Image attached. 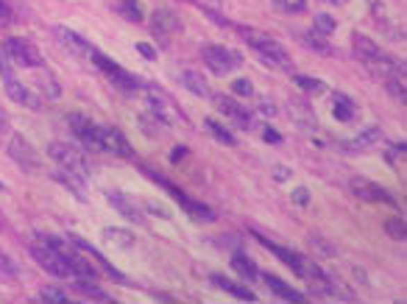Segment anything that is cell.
<instances>
[{
	"mask_svg": "<svg viewBox=\"0 0 407 304\" xmlns=\"http://www.w3.org/2000/svg\"><path fill=\"white\" fill-rule=\"evenodd\" d=\"M238 34H240V40H246V45H251V51H254L265 65L279 67V70H293V62H290L288 51H285L274 37H268L265 31H257V28L243 26V28H238Z\"/></svg>",
	"mask_w": 407,
	"mask_h": 304,
	"instance_id": "obj_1",
	"label": "cell"
},
{
	"mask_svg": "<svg viewBox=\"0 0 407 304\" xmlns=\"http://www.w3.org/2000/svg\"><path fill=\"white\" fill-rule=\"evenodd\" d=\"M351 45H354V53L357 59H363L374 73H385V76H404V65H399L396 59H390L385 51H379V45L363 34H354L351 37Z\"/></svg>",
	"mask_w": 407,
	"mask_h": 304,
	"instance_id": "obj_2",
	"label": "cell"
},
{
	"mask_svg": "<svg viewBox=\"0 0 407 304\" xmlns=\"http://www.w3.org/2000/svg\"><path fill=\"white\" fill-rule=\"evenodd\" d=\"M48 157H51L59 168L73 171V174H78L81 179H87V176L92 174L87 157L81 154V151H78L76 145H70V142H51V145H48Z\"/></svg>",
	"mask_w": 407,
	"mask_h": 304,
	"instance_id": "obj_3",
	"label": "cell"
},
{
	"mask_svg": "<svg viewBox=\"0 0 407 304\" xmlns=\"http://www.w3.org/2000/svg\"><path fill=\"white\" fill-rule=\"evenodd\" d=\"M70 251H59V248H51L45 243H37L31 246V257L37 260V265H42L48 273L59 276V279H73V268H70V260H67Z\"/></svg>",
	"mask_w": 407,
	"mask_h": 304,
	"instance_id": "obj_4",
	"label": "cell"
},
{
	"mask_svg": "<svg viewBox=\"0 0 407 304\" xmlns=\"http://www.w3.org/2000/svg\"><path fill=\"white\" fill-rule=\"evenodd\" d=\"M201 59L215 76H229L232 70H238L243 65V56L238 51H232V48H224V45H204Z\"/></svg>",
	"mask_w": 407,
	"mask_h": 304,
	"instance_id": "obj_5",
	"label": "cell"
},
{
	"mask_svg": "<svg viewBox=\"0 0 407 304\" xmlns=\"http://www.w3.org/2000/svg\"><path fill=\"white\" fill-rule=\"evenodd\" d=\"M9 157L28 174H40L42 171V157H40V151L23 137V134H12L9 140Z\"/></svg>",
	"mask_w": 407,
	"mask_h": 304,
	"instance_id": "obj_6",
	"label": "cell"
},
{
	"mask_svg": "<svg viewBox=\"0 0 407 304\" xmlns=\"http://www.w3.org/2000/svg\"><path fill=\"white\" fill-rule=\"evenodd\" d=\"M95 67H101L103 70V76L117 87V90H123V92H134L137 87H142L140 84V78H134V73H128V70H123L117 62H112V59H106L103 53H92V59H90Z\"/></svg>",
	"mask_w": 407,
	"mask_h": 304,
	"instance_id": "obj_7",
	"label": "cell"
},
{
	"mask_svg": "<svg viewBox=\"0 0 407 304\" xmlns=\"http://www.w3.org/2000/svg\"><path fill=\"white\" fill-rule=\"evenodd\" d=\"M3 51H6V56L12 59V65H17V67H42V65H45L42 53H40L28 40L9 37V40L3 42Z\"/></svg>",
	"mask_w": 407,
	"mask_h": 304,
	"instance_id": "obj_8",
	"label": "cell"
},
{
	"mask_svg": "<svg viewBox=\"0 0 407 304\" xmlns=\"http://www.w3.org/2000/svg\"><path fill=\"white\" fill-rule=\"evenodd\" d=\"M67 123H70L73 134H76L87 148L103 151V145H101V126H95V123H92L90 117H84V115H70Z\"/></svg>",
	"mask_w": 407,
	"mask_h": 304,
	"instance_id": "obj_9",
	"label": "cell"
},
{
	"mask_svg": "<svg viewBox=\"0 0 407 304\" xmlns=\"http://www.w3.org/2000/svg\"><path fill=\"white\" fill-rule=\"evenodd\" d=\"M215 106L224 112V117H229L238 128H246V131H251L254 128V115L249 112V109H243L235 98H229V95H215Z\"/></svg>",
	"mask_w": 407,
	"mask_h": 304,
	"instance_id": "obj_10",
	"label": "cell"
},
{
	"mask_svg": "<svg viewBox=\"0 0 407 304\" xmlns=\"http://www.w3.org/2000/svg\"><path fill=\"white\" fill-rule=\"evenodd\" d=\"M53 37H56L73 56H78V59H92V53H95V48H92L84 37H78L76 31H70V28H65V26H53Z\"/></svg>",
	"mask_w": 407,
	"mask_h": 304,
	"instance_id": "obj_11",
	"label": "cell"
},
{
	"mask_svg": "<svg viewBox=\"0 0 407 304\" xmlns=\"http://www.w3.org/2000/svg\"><path fill=\"white\" fill-rule=\"evenodd\" d=\"M101 145H103V151H112L115 157H126V160L134 157L126 134L120 128H115V126H101Z\"/></svg>",
	"mask_w": 407,
	"mask_h": 304,
	"instance_id": "obj_12",
	"label": "cell"
},
{
	"mask_svg": "<svg viewBox=\"0 0 407 304\" xmlns=\"http://www.w3.org/2000/svg\"><path fill=\"white\" fill-rule=\"evenodd\" d=\"M151 26H153L151 31L159 34L162 40H167V37H173V34L181 31V20H178V15L173 9H156L153 17H151Z\"/></svg>",
	"mask_w": 407,
	"mask_h": 304,
	"instance_id": "obj_13",
	"label": "cell"
},
{
	"mask_svg": "<svg viewBox=\"0 0 407 304\" xmlns=\"http://www.w3.org/2000/svg\"><path fill=\"white\" fill-rule=\"evenodd\" d=\"M351 193L357 196V199H363V201H374V204H396L393 201V196L390 193H385L379 185H374V182H368V179H351Z\"/></svg>",
	"mask_w": 407,
	"mask_h": 304,
	"instance_id": "obj_14",
	"label": "cell"
},
{
	"mask_svg": "<svg viewBox=\"0 0 407 304\" xmlns=\"http://www.w3.org/2000/svg\"><path fill=\"white\" fill-rule=\"evenodd\" d=\"M148 106H151V112H153V120H159V123H173L176 117H181V115L173 109V103H170L159 90H153V87H148Z\"/></svg>",
	"mask_w": 407,
	"mask_h": 304,
	"instance_id": "obj_15",
	"label": "cell"
},
{
	"mask_svg": "<svg viewBox=\"0 0 407 304\" xmlns=\"http://www.w3.org/2000/svg\"><path fill=\"white\" fill-rule=\"evenodd\" d=\"M288 115L301 131H315V126H318L315 112H313V106L307 101H288Z\"/></svg>",
	"mask_w": 407,
	"mask_h": 304,
	"instance_id": "obj_16",
	"label": "cell"
},
{
	"mask_svg": "<svg viewBox=\"0 0 407 304\" xmlns=\"http://www.w3.org/2000/svg\"><path fill=\"white\" fill-rule=\"evenodd\" d=\"M106 199H109V204L123 215V218H128L131 223H137V226H142L145 223V215H142V210L128 199V196H123V193H106Z\"/></svg>",
	"mask_w": 407,
	"mask_h": 304,
	"instance_id": "obj_17",
	"label": "cell"
},
{
	"mask_svg": "<svg viewBox=\"0 0 407 304\" xmlns=\"http://www.w3.org/2000/svg\"><path fill=\"white\" fill-rule=\"evenodd\" d=\"M6 95H9L15 103H20V106H28V109H40V106H42V98H40L37 92H31L28 87H23L17 78L6 81Z\"/></svg>",
	"mask_w": 407,
	"mask_h": 304,
	"instance_id": "obj_18",
	"label": "cell"
},
{
	"mask_svg": "<svg viewBox=\"0 0 407 304\" xmlns=\"http://www.w3.org/2000/svg\"><path fill=\"white\" fill-rule=\"evenodd\" d=\"M159 182H162V185H165V187L173 193V199H176V201H181V204H184V210H187L190 215H195V218H201V221H215V212H213V210H207L204 204H198V201L187 199V196H184V193H178V190H176L170 182H165V179H159Z\"/></svg>",
	"mask_w": 407,
	"mask_h": 304,
	"instance_id": "obj_19",
	"label": "cell"
},
{
	"mask_svg": "<svg viewBox=\"0 0 407 304\" xmlns=\"http://www.w3.org/2000/svg\"><path fill=\"white\" fill-rule=\"evenodd\" d=\"M379 140H382V131H379L376 126H371V128H365L363 134H357V137H351L349 142H343V148H346V151H368V148L379 145Z\"/></svg>",
	"mask_w": 407,
	"mask_h": 304,
	"instance_id": "obj_20",
	"label": "cell"
},
{
	"mask_svg": "<svg viewBox=\"0 0 407 304\" xmlns=\"http://www.w3.org/2000/svg\"><path fill=\"white\" fill-rule=\"evenodd\" d=\"M181 84H184L192 95H198V98H213L207 78H204L201 73H195V70H184V73H181Z\"/></svg>",
	"mask_w": 407,
	"mask_h": 304,
	"instance_id": "obj_21",
	"label": "cell"
},
{
	"mask_svg": "<svg viewBox=\"0 0 407 304\" xmlns=\"http://www.w3.org/2000/svg\"><path fill=\"white\" fill-rule=\"evenodd\" d=\"M192 6H198L210 20H215L218 26H229V17L224 15V0H190Z\"/></svg>",
	"mask_w": 407,
	"mask_h": 304,
	"instance_id": "obj_22",
	"label": "cell"
},
{
	"mask_svg": "<svg viewBox=\"0 0 407 304\" xmlns=\"http://www.w3.org/2000/svg\"><path fill=\"white\" fill-rule=\"evenodd\" d=\"M257 240H260L263 246H268V248H271V251H274V254H276L285 265H290V268L299 273V268H301V257H299V254H293V251H290V248H285V246H276L274 240H268V237H263V235H257Z\"/></svg>",
	"mask_w": 407,
	"mask_h": 304,
	"instance_id": "obj_23",
	"label": "cell"
},
{
	"mask_svg": "<svg viewBox=\"0 0 407 304\" xmlns=\"http://www.w3.org/2000/svg\"><path fill=\"white\" fill-rule=\"evenodd\" d=\"M213 282H215L218 287H224L226 293H232L235 298H240V301H257V296H254L246 285H238V282H232V279H226V276H218V273H213Z\"/></svg>",
	"mask_w": 407,
	"mask_h": 304,
	"instance_id": "obj_24",
	"label": "cell"
},
{
	"mask_svg": "<svg viewBox=\"0 0 407 304\" xmlns=\"http://www.w3.org/2000/svg\"><path fill=\"white\" fill-rule=\"evenodd\" d=\"M76 290L84 293L90 301H112V296H109L103 287H98L95 279H81V276H76Z\"/></svg>",
	"mask_w": 407,
	"mask_h": 304,
	"instance_id": "obj_25",
	"label": "cell"
},
{
	"mask_svg": "<svg viewBox=\"0 0 407 304\" xmlns=\"http://www.w3.org/2000/svg\"><path fill=\"white\" fill-rule=\"evenodd\" d=\"M232 268H235L243 279H249V282L260 279V268H257V265H254V260H251V257H246V254H235V257H232Z\"/></svg>",
	"mask_w": 407,
	"mask_h": 304,
	"instance_id": "obj_26",
	"label": "cell"
},
{
	"mask_svg": "<svg viewBox=\"0 0 407 304\" xmlns=\"http://www.w3.org/2000/svg\"><path fill=\"white\" fill-rule=\"evenodd\" d=\"M265 285H268L279 298H285V301H304V296H301L299 290H293L290 285H285V282L276 279V276H265Z\"/></svg>",
	"mask_w": 407,
	"mask_h": 304,
	"instance_id": "obj_27",
	"label": "cell"
},
{
	"mask_svg": "<svg viewBox=\"0 0 407 304\" xmlns=\"http://www.w3.org/2000/svg\"><path fill=\"white\" fill-rule=\"evenodd\" d=\"M307 243H310V248H313L315 257H324V260H335L338 257V246L329 243V240H324V237H318V235H310Z\"/></svg>",
	"mask_w": 407,
	"mask_h": 304,
	"instance_id": "obj_28",
	"label": "cell"
},
{
	"mask_svg": "<svg viewBox=\"0 0 407 304\" xmlns=\"http://www.w3.org/2000/svg\"><path fill=\"white\" fill-rule=\"evenodd\" d=\"M332 112H335V117H338L340 123H349V120L354 117V103H351V98L343 95V92H335V106H332Z\"/></svg>",
	"mask_w": 407,
	"mask_h": 304,
	"instance_id": "obj_29",
	"label": "cell"
},
{
	"mask_svg": "<svg viewBox=\"0 0 407 304\" xmlns=\"http://www.w3.org/2000/svg\"><path fill=\"white\" fill-rule=\"evenodd\" d=\"M301 42H304L307 48H313L315 53H321V56H332V45H329L318 31H307V34H301Z\"/></svg>",
	"mask_w": 407,
	"mask_h": 304,
	"instance_id": "obj_30",
	"label": "cell"
},
{
	"mask_svg": "<svg viewBox=\"0 0 407 304\" xmlns=\"http://www.w3.org/2000/svg\"><path fill=\"white\" fill-rule=\"evenodd\" d=\"M103 240L112 243L115 248H131L134 246V235H128L126 229H106L103 232Z\"/></svg>",
	"mask_w": 407,
	"mask_h": 304,
	"instance_id": "obj_31",
	"label": "cell"
},
{
	"mask_svg": "<svg viewBox=\"0 0 407 304\" xmlns=\"http://www.w3.org/2000/svg\"><path fill=\"white\" fill-rule=\"evenodd\" d=\"M56 179H59V182H62L65 187H70V190H73V193H76L78 199H84V187H81V182H84V179H81L78 174H73V171H65V168H59V171H56Z\"/></svg>",
	"mask_w": 407,
	"mask_h": 304,
	"instance_id": "obj_32",
	"label": "cell"
},
{
	"mask_svg": "<svg viewBox=\"0 0 407 304\" xmlns=\"http://www.w3.org/2000/svg\"><path fill=\"white\" fill-rule=\"evenodd\" d=\"M40 298L48 301V304H67V293L62 287H53V285H45L40 290Z\"/></svg>",
	"mask_w": 407,
	"mask_h": 304,
	"instance_id": "obj_33",
	"label": "cell"
},
{
	"mask_svg": "<svg viewBox=\"0 0 407 304\" xmlns=\"http://www.w3.org/2000/svg\"><path fill=\"white\" fill-rule=\"evenodd\" d=\"M274 6L285 15H301L307 12V0H274Z\"/></svg>",
	"mask_w": 407,
	"mask_h": 304,
	"instance_id": "obj_34",
	"label": "cell"
},
{
	"mask_svg": "<svg viewBox=\"0 0 407 304\" xmlns=\"http://www.w3.org/2000/svg\"><path fill=\"white\" fill-rule=\"evenodd\" d=\"M0 276H6V279H17V276H20L17 262H15L6 251H0Z\"/></svg>",
	"mask_w": 407,
	"mask_h": 304,
	"instance_id": "obj_35",
	"label": "cell"
},
{
	"mask_svg": "<svg viewBox=\"0 0 407 304\" xmlns=\"http://www.w3.org/2000/svg\"><path fill=\"white\" fill-rule=\"evenodd\" d=\"M296 84L304 90V92H310V95H321V92H326V84L324 81H318V78H307V76H296Z\"/></svg>",
	"mask_w": 407,
	"mask_h": 304,
	"instance_id": "obj_36",
	"label": "cell"
},
{
	"mask_svg": "<svg viewBox=\"0 0 407 304\" xmlns=\"http://www.w3.org/2000/svg\"><path fill=\"white\" fill-rule=\"evenodd\" d=\"M120 15H123L128 23H140V20H142V12H140V3H137V0H123V3H120Z\"/></svg>",
	"mask_w": 407,
	"mask_h": 304,
	"instance_id": "obj_37",
	"label": "cell"
},
{
	"mask_svg": "<svg viewBox=\"0 0 407 304\" xmlns=\"http://www.w3.org/2000/svg\"><path fill=\"white\" fill-rule=\"evenodd\" d=\"M40 90L45 92L42 98H51V101H56L59 98V84L53 81V76L45 70V76H40Z\"/></svg>",
	"mask_w": 407,
	"mask_h": 304,
	"instance_id": "obj_38",
	"label": "cell"
},
{
	"mask_svg": "<svg viewBox=\"0 0 407 304\" xmlns=\"http://www.w3.org/2000/svg\"><path fill=\"white\" fill-rule=\"evenodd\" d=\"M207 128H210V131L218 137V142H224V145H235V142H238V140L232 137V131H229V128H224V126H221V123H215V120H207Z\"/></svg>",
	"mask_w": 407,
	"mask_h": 304,
	"instance_id": "obj_39",
	"label": "cell"
},
{
	"mask_svg": "<svg viewBox=\"0 0 407 304\" xmlns=\"http://www.w3.org/2000/svg\"><path fill=\"white\" fill-rule=\"evenodd\" d=\"M335 28H338V26H335V20H332L329 15H315V28H313V31H318L321 37H329Z\"/></svg>",
	"mask_w": 407,
	"mask_h": 304,
	"instance_id": "obj_40",
	"label": "cell"
},
{
	"mask_svg": "<svg viewBox=\"0 0 407 304\" xmlns=\"http://www.w3.org/2000/svg\"><path fill=\"white\" fill-rule=\"evenodd\" d=\"M385 229H388V235H390V237H396V240H404V221H399V218H390V221L385 223Z\"/></svg>",
	"mask_w": 407,
	"mask_h": 304,
	"instance_id": "obj_41",
	"label": "cell"
},
{
	"mask_svg": "<svg viewBox=\"0 0 407 304\" xmlns=\"http://www.w3.org/2000/svg\"><path fill=\"white\" fill-rule=\"evenodd\" d=\"M232 92H238V95H246V98H251V95H254V84H251L249 78H238V81L232 84Z\"/></svg>",
	"mask_w": 407,
	"mask_h": 304,
	"instance_id": "obj_42",
	"label": "cell"
},
{
	"mask_svg": "<svg viewBox=\"0 0 407 304\" xmlns=\"http://www.w3.org/2000/svg\"><path fill=\"white\" fill-rule=\"evenodd\" d=\"M293 201H296L299 207H310V193H307V187H296V190H293Z\"/></svg>",
	"mask_w": 407,
	"mask_h": 304,
	"instance_id": "obj_43",
	"label": "cell"
},
{
	"mask_svg": "<svg viewBox=\"0 0 407 304\" xmlns=\"http://www.w3.org/2000/svg\"><path fill=\"white\" fill-rule=\"evenodd\" d=\"M137 51H140V56H142V59H148V62H153V59H156V51H153L148 42H140V45H137Z\"/></svg>",
	"mask_w": 407,
	"mask_h": 304,
	"instance_id": "obj_44",
	"label": "cell"
},
{
	"mask_svg": "<svg viewBox=\"0 0 407 304\" xmlns=\"http://www.w3.org/2000/svg\"><path fill=\"white\" fill-rule=\"evenodd\" d=\"M257 112H260V115H265V117H274V115H276V103H271V101H260Z\"/></svg>",
	"mask_w": 407,
	"mask_h": 304,
	"instance_id": "obj_45",
	"label": "cell"
},
{
	"mask_svg": "<svg viewBox=\"0 0 407 304\" xmlns=\"http://www.w3.org/2000/svg\"><path fill=\"white\" fill-rule=\"evenodd\" d=\"M9 128H12V123H9V115L0 109V137H6L9 134Z\"/></svg>",
	"mask_w": 407,
	"mask_h": 304,
	"instance_id": "obj_46",
	"label": "cell"
},
{
	"mask_svg": "<svg viewBox=\"0 0 407 304\" xmlns=\"http://www.w3.org/2000/svg\"><path fill=\"white\" fill-rule=\"evenodd\" d=\"M265 142H271V145H279V142H282V134H279L276 128H265Z\"/></svg>",
	"mask_w": 407,
	"mask_h": 304,
	"instance_id": "obj_47",
	"label": "cell"
},
{
	"mask_svg": "<svg viewBox=\"0 0 407 304\" xmlns=\"http://www.w3.org/2000/svg\"><path fill=\"white\" fill-rule=\"evenodd\" d=\"M274 179L276 182H288L290 179V171L288 168H274Z\"/></svg>",
	"mask_w": 407,
	"mask_h": 304,
	"instance_id": "obj_48",
	"label": "cell"
},
{
	"mask_svg": "<svg viewBox=\"0 0 407 304\" xmlns=\"http://www.w3.org/2000/svg\"><path fill=\"white\" fill-rule=\"evenodd\" d=\"M0 20H12V9L3 3V0H0Z\"/></svg>",
	"mask_w": 407,
	"mask_h": 304,
	"instance_id": "obj_49",
	"label": "cell"
},
{
	"mask_svg": "<svg viewBox=\"0 0 407 304\" xmlns=\"http://www.w3.org/2000/svg\"><path fill=\"white\" fill-rule=\"evenodd\" d=\"M324 3H329V6H346L349 0H324Z\"/></svg>",
	"mask_w": 407,
	"mask_h": 304,
	"instance_id": "obj_50",
	"label": "cell"
},
{
	"mask_svg": "<svg viewBox=\"0 0 407 304\" xmlns=\"http://www.w3.org/2000/svg\"><path fill=\"white\" fill-rule=\"evenodd\" d=\"M0 190H3V185H0Z\"/></svg>",
	"mask_w": 407,
	"mask_h": 304,
	"instance_id": "obj_51",
	"label": "cell"
}]
</instances>
